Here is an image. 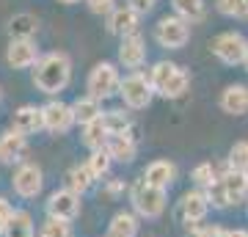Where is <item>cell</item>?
<instances>
[{
  "mask_svg": "<svg viewBox=\"0 0 248 237\" xmlns=\"http://www.w3.org/2000/svg\"><path fill=\"white\" fill-rule=\"evenodd\" d=\"M72 83V58L63 50L45 53L33 66V86L47 97H58Z\"/></svg>",
  "mask_w": 248,
  "mask_h": 237,
  "instance_id": "obj_1",
  "label": "cell"
},
{
  "mask_svg": "<svg viewBox=\"0 0 248 237\" xmlns=\"http://www.w3.org/2000/svg\"><path fill=\"white\" fill-rule=\"evenodd\" d=\"M207 199H210V207H215V210H229V207L246 204V199H248V171H234V168L223 166L218 182L207 190Z\"/></svg>",
  "mask_w": 248,
  "mask_h": 237,
  "instance_id": "obj_2",
  "label": "cell"
},
{
  "mask_svg": "<svg viewBox=\"0 0 248 237\" xmlns=\"http://www.w3.org/2000/svg\"><path fill=\"white\" fill-rule=\"evenodd\" d=\"M146 78H149L155 94L163 99H179V97H185L187 88H190V75H187V69H182L174 61H157L149 69Z\"/></svg>",
  "mask_w": 248,
  "mask_h": 237,
  "instance_id": "obj_3",
  "label": "cell"
},
{
  "mask_svg": "<svg viewBox=\"0 0 248 237\" xmlns=\"http://www.w3.org/2000/svg\"><path fill=\"white\" fill-rule=\"evenodd\" d=\"M130 204H133V212L138 218L155 221L166 212V207H169V190L155 188V185L138 179V182H133V188H130Z\"/></svg>",
  "mask_w": 248,
  "mask_h": 237,
  "instance_id": "obj_4",
  "label": "cell"
},
{
  "mask_svg": "<svg viewBox=\"0 0 248 237\" xmlns=\"http://www.w3.org/2000/svg\"><path fill=\"white\" fill-rule=\"evenodd\" d=\"M119 86H122V75H119V66L110 61H99L94 63V69L89 72L86 78V91L89 97L105 102L110 97H119Z\"/></svg>",
  "mask_w": 248,
  "mask_h": 237,
  "instance_id": "obj_5",
  "label": "cell"
},
{
  "mask_svg": "<svg viewBox=\"0 0 248 237\" xmlns=\"http://www.w3.org/2000/svg\"><path fill=\"white\" fill-rule=\"evenodd\" d=\"M119 97H122L124 108L127 111H143V108L152 105L155 99V88H152L149 78L143 72H130L122 78V86H119Z\"/></svg>",
  "mask_w": 248,
  "mask_h": 237,
  "instance_id": "obj_6",
  "label": "cell"
},
{
  "mask_svg": "<svg viewBox=\"0 0 248 237\" xmlns=\"http://www.w3.org/2000/svg\"><path fill=\"white\" fill-rule=\"evenodd\" d=\"M210 53L221 63H226V66H237V63L246 61L248 55V39L243 33H237V31H223V33H218L210 42Z\"/></svg>",
  "mask_w": 248,
  "mask_h": 237,
  "instance_id": "obj_7",
  "label": "cell"
},
{
  "mask_svg": "<svg viewBox=\"0 0 248 237\" xmlns=\"http://www.w3.org/2000/svg\"><path fill=\"white\" fill-rule=\"evenodd\" d=\"M155 42L163 50H182L190 42V22H185L177 14H166L155 25Z\"/></svg>",
  "mask_w": 248,
  "mask_h": 237,
  "instance_id": "obj_8",
  "label": "cell"
},
{
  "mask_svg": "<svg viewBox=\"0 0 248 237\" xmlns=\"http://www.w3.org/2000/svg\"><path fill=\"white\" fill-rule=\"evenodd\" d=\"M11 188H14V193L22 196V199H36V196L42 193V188H45V171L39 163H19L14 176H11Z\"/></svg>",
  "mask_w": 248,
  "mask_h": 237,
  "instance_id": "obj_9",
  "label": "cell"
},
{
  "mask_svg": "<svg viewBox=\"0 0 248 237\" xmlns=\"http://www.w3.org/2000/svg\"><path fill=\"white\" fill-rule=\"evenodd\" d=\"M47 218H58V221H75L80 215V210H83V202H80V196L75 193V190H69V188H58V190H53V193L47 196Z\"/></svg>",
  "mask_w": 248,
  "mask_h": 237,
  "instance_id": "obj_10",
  "label": "cell"
},
{
  "mask_svg": "<svg viewBox=\"0 0 248 237\" xmlns=\"http://www.w3.org/2000/svg\"><path fill=\"white\" fill-rule=\"evenodd\" d=\"M210 210H213V207H210L207 190L193 188V190H187V193L179 199V218H182V223H185L187 229L204 223V218H207V212Z\"/></svg>",
  "mask_w": 248,
  "mask_h": 237,
  "instance_id": "obj_11",
  "label": "cell"
},
{
  "mask_svg": "<svg viewBox=\"0 0 248 237\" xmlns=\"http://www.w3.org/2000/svg\"><path fill=\"white\" fill-rule=\"evenodd\" d=\"M42 122H45V130L53 132V135H63L75 127V113H72V105L61 102V99H50L47 105H42Z\"/></svg>",
  "mask_w": 248,
  "mask_h": 237,
  "instance_id": "obj_12",
  "label": "cell"
},
{
  "mask_svg": "<svg viewBox=\"0 0 248 237\" xmlns=\"http://www.w3.org/2000/svg\"><path fill=\"white\" fill-rule=\"evenodd\" d=\"M146 63V42L141 33L122 36L119 42V66L130 72H141V66Z\"/></svg>",
  "mask_w": 248,
  "mask_h": 237,
  "instance_id": "obj_13",
  "label": "cell"
},
{
  "mask_svg": "<svg viewBox=\"0 0 248 237\" xmlns=\"http://www.w3.org/2000/svg\"><path fill=\"white\" fill-rule=\"evenodd\" d=\"M39 58H42V53H39L33 39H9L6 63L11 69H31V66H36Z\"/></svg>",
  "mask_w": 248,
  "mask_h": 237,
  "instance_id": "obj_14",
  "label": "cell"
},
{
  "mask_svg": "<svg viewBox=\"0 0 248 237\" xmlns=\"http://www.w3.org/2000/svg\"><path fill=\"white\" fill-rule=\"evenodd\" d=\"M138 28H141V14L135 9H130L127 3L124 6H116L110 14H108V31L113 36H130V33H138Z\"/></svg>",
  "mask_w": 248,
  "mask_h": 237,
  "instance_id": "obj_15",
  "label": "cell"
},
{
  "mask_svg": "<svg viewBox=\"0 0 248 237\" xmlns=\"http://www.w3.org/2000/svg\"><path fill=\"white\" fill-rule=\"evenodd\" d=\"M28 155V138L14 130H6L0 135V163L3 166H19L25 163Z\"/></svg>",
  "mask_w": 248,
  "mask_h": 237,
  "instance_id": "obj_16",
  "label": "cell"
},
{
  "mask_svg": "<svg viewBox=\"0 0 248 237\" xmlns=\"http://www.w3.org/2000/svg\"><path fill=\"white\" fill-rule=\"evenodd\" d=\"M11 130L19 132V135H36L39 130H45V122H42V108L39 105H19L11 116Z\"/></svg>",
  "mask_w": 248,
  "mask_h": 237,
  "instance_id": "obj_17",
  "label": "cell"
},
{
  "mask_svg": "<svg viewBox=\"0 0 248 237\" xmlns=\"http://www.w3.org/2000/svg\"><path fill=\"white\" fill-rule=\"evenodd\" d=\"M179 176V168L177 163H171V160H152L149 166L143 168V182L155 185V188H163V190H169L171 185L177 182Z\"/></svg>",
  "mask_w": 248,
  "mask_h": 237,
  "instance_id": "obj_18",
  "label": "cell"
},
{
  "mask_svg": "<svg viewBox=\"0 0 248 237\" xmlns=\"http://www.w3.org/2000/svg\"><path fill=\"white\" fill-rule=\"evenodd\" d=\"M218 105L226 116H246L248 113V86L246 83H232L221 91Z\"/></svg>",
  "mask_w": 248,
  "mask_h": 237,
  "instance_id": "obj_19",
  "label": "cell"
},
{
  "mask_svg": "<svg viewBox=\"0 0 248 237\" xmlns=\"http://www.w3.org/2000/svg\"><path fill=\"white\" fill-rule=\"evenodd\" d=\"M105 152L113 163H133L138 158V138L135 135H110Z\"/></svg>",
  "mask_w": 248,
  "mask_h": 237,
  "instance_id": "obj_20",
  "label": "cell"
},
{
  "mask_svg": "<svg viewBox=\"0 0 248 237\" xmlns=\"http://www.w3.org/2000/svg\"><path fill=\"white\" fill-rule=\"evenodd\" d=\"M6 31H9V39H33L39 33V17L31 11H19L9 19Z\"/></svg>",
  "mask_w": 248,
  "mask_h": 237,
  "instance_id": "obj_21",
  "label": "cell"
},
{
  "mask_svg": "<svg viewBox=\"0 0 248 237\" xmlns=\"http://www.w3.org/2000/svg\"><path fill=\"white\" fill-rule=\"evenodd\" d=\"M72 113H75V124H91V122H97V119H102V102L99 99H94V97H78L75 102H72Z\"/></svg>",
  "mask_w": 248,
  "mask_h": 237,
  "instance_id": "obj_22",
  "label": "cell"
},
{
  "mask_svg": "<svg viewBox=\"0 0 248 237\" xmlns=\"http://www.w3.org/2000/svg\"><path fill=\"white\" fill-rule=\"evenodd\" d=\"M138 226H141L138 223V215L130 210H122L110 218L105 237H138Z\"/></svg>",
  "mask_w": 248,
  "mask_h": 237,
  "instance_id": "obj_23",
  "label": "cell"
},
{
  "mask_svg": "<svg viewBox=\"0 0 248 237\" xmlns=\"http://www.w3.org/2000/svg\"><path fill=\"white\" fill-rule=\"evenodd\" d=\"M102 119H105V124H108V130H110V135H135L133 116L127 113L124 108L105 111V113H102ZM135 138H138V135H135Z\"/></svg>",
  "mask_w": 248,
  "mask_h": 237,
  "instance_id": "obj_24",
  "label": "cell"
},
{
  "mask_svg": "<svg viewBox=\"0 0 248 237\" xmlns=\"http://www.w3.org/2000/svg\"><path fill=\"white\" fill-rule=\"evenodd\" d=\"M94 182H97V179H94V174L89 171V166H86V163H83V166L78 163V166H72L69 171H66V188H69V190H75L78 196L89 193L91 188H94Z\"/></svg>",
  "mask_w": 248,
  "mask_h": 237,
  "instance_id": "obj_25",
  "label": "cell"
},
{
  "mask_svg": "<svg viewBox=\"0 0 248 237\" xmlns=\"http://www.w3.org/2000/svg\"><path fill=\"white\" fill-rule=\"evenodd\" d=\"M108 138H110V130H108L105 119H97V122H91V124H86V127H83V143H86L91 152L105 149Z\"/></svg>",
  "mask_w": 248,
  "mask_h": 237,
  "instance_id": "obj_26",
  "label": "cell"
},
{
  "mask_svg": "<svg viewBox=\"0 0 248 237\" xmlns=\"http://www.w3.org/2000/svg\"><path fill=\"white\" fill-rule=\"evenodd\" d=\"M171 9L177 17H182L185 22H202L207 14V3L204 0H171Z\"/></svg>",
  "mask_w": 248,
  "mask_h": 237,
  "instance_id": "obj_27",
  "label": "cell"
},
{
  "mask_svg": "<svg viewBox=\"0 0 248 237\" xmlns=\"http://www.w3.org/2000/svg\"><path fill=\"white\" fill-rule=\"evenodd\" d=\"M0 235L3 237H33V218H31V212L17 210Z\"/></svg>",
  "mask_w": 248,
  "mask_h": 237,
  "instance_id": "obj_28",
  "label": "cell"
},
{
  "mask_svg": "<svg viewBox=\"0 0 248 237\" xmlns=\"http://www.w3.org/2000/svg\"><path fill=\"white\" fill-rule=\"evenodd\" d=\"M221 171H223V168H218L215 163H210V160H204V163H199V166L193 168L190 179H193V185L199 188V190H210V188L218 182Z\"/></svg>",
  "mask_w": 248,
  "mask_h": 237,
  "instance_id": "obj_29",
  "label": "cell"
},
{
  "mask_svg": "<svg viewBox=\"0 0 248 237\" xmlns=\"http://www.w3.org/2000/svg\"><path fill=\"white\" fill-rule=\"evenodd\" d=\"M86 166H89V171L94 174V179H102V176L110 174V166H113V160H110V155H108L105 149H97V152H91V155H89Z\"/></svg>",
  "mask_w": 248,
  "mask_h": 237,
  "instance_id": "obj_30",
  "label": "cell"
},
{
  "mask_svg": "<svg viewBox=\"0 0 248 237\" xmlns=\"http://www.w3.org/2000/svg\"><path fill=\"white\" fill-rule=\"evenodd\" d=\"M226 168L234 171H248V141H234L229 155H226Z\"/></svg>",
  "mask_w": 248,
  "mask_h": 237,
  "instance_id": "obj_31",
  "label": "cell"
},
{
  "mask_svg": "<svg viewBox=\"0 0 248 237\" xmlns=\"http://www.w3.org/2000/svg\"><path fill=\"white\" fill-rule=\"evenodd\" d=\"M215 9L223 17L232 19H248V0H215Z\"/></svg>",
  "mask_w": 248,
  "mask_h": 237,
  "instance_id": "obj_32",
  "label": "cell"
},
{
  "mask_svg": "<svg viewBox=\"0 0 248 237\" xmlns=\"http://www.w3.org/2000/svg\"><path fill=\"white\" fill-rule=\"evenodd\" d=\"M39 237H72V223L58 218H47L39 229Z\"/></svg>",
  "mask_w": 248,
  "mask_h": 237,
  "instance_id": "obj_33",
  "label": "cell"
},
{
  "mask_svg": "<svg viewBox=\"0 0 248 237\" xmlns=\"http://www.w3.org/2000/svg\"><path fill=\"white\" fill-rule=\"evenodd\" d=\"M190 237H229V232L223 226H207V223H199V226L190 229Z\"/></svg>",
  "mask_w": 248,
  "mask_h": 237,
  "instance_id": "obj_34",
  "label": "cell"
},
{
  "mask_svg": "<svg viewBox=\"0 0 248 237\" xmlns=\"http://www.w3.org/2000/svg\"><path fill=\"white\" fill-rule=\"evenodd\" d=\"M86 6H89L91 14H97V17H108V14L116 9V0H86Z\"/></svg>",
  "mask_w": 248,
  "mask_h": 237,
  "instance_id": "obj_35",
  "label": "cell"
},
{
  "mask_svg": "<svg viewBox=\"0 0 248 237\" xmlns=\"http://www.w3.org/2000/svg\"><path fill=\"white\" fill-rule=\"evenodd\" d=\"M124 190H127V182L124 179H108L105 188H102V193L108 199H119V196H124Z\"/></svg>",
  "mask_w": 248,
  "mask_h": 237,
  "instance_id": "obj_36",
  "label": "cell"
},
{
  "mask_svg": "<svg viewBox=\"0 0 248 237\" xmlns=\"http://www.w3.org/2000/svg\"><path fill=\"white\" fill-rule=\"evenodd\" d=\"M14 207H11V202L9 199H3V196H0V232H3V229H6V223H9L11 221V215H14Z\"/></svg>",
  "mask_w": 248,
  "mask_h": 237,
  "instance_id": "obj_37",
  "label": "cell"
},
{
  "mask_svg": "<svg viewBox=\"0 0 248 237\" xmlns=\"http://www.w3.org/2000/svg\"><path fill=\"white\" fill-rule=\"evenodd\" d=\"M155 3H157V0H127V6H130V9H135L138 11V14H149L152 9H155Z\"/></svg>",
  "mask_w": 248,
  "mask_h": 237,
  "instance_id": "obj_38",
  "label": "cell"
},
{
  "mask_svg": "<svg viewBox=\"0 0 248 237\" xmlns=\"http://www.w3.org/2000/svg\"><path fill=\"white\" fill-rule=\"evenodd\" d=\"M229 237H248V229H232Z\"/></svg>",
  "mask_w": 248,
  "mask_h": 237,
  "instance_id": "obj_39",
  "label": "cell"
},
{
  "mask_svg": "<svg viewBox=\"0 0 248 237\" xmlns=\"http://www.w3.org/2000/svg\"><path fill=\"white\" fill-rule=\"evenodd\" d=\"M58 3H63V6H75V3H80V0H58Z\"/></svg>",
  "mask_w": 248,
  "mask_h": 237,
  "instance_id": "obj_40",
  "label": "cell"
},
{
  "mask_svg": "<svg viewBox=\"0 0 248 237\" xmlns=\"http://www.w3.org/2000/svg\"><path fill=\"white\" fill-rule=\"evenodd\" d=\"M243 66H246V72H248V55H246V61H243Z\"/></svg>",
  "mask_w": 248,
  "mask_h": 237,
  "instance_id": "obj_41",
  "label": "cell"
},
{
  "mask_svg": "<svg viewBox=\"0 0 248 237\" xmlns=\"http://www.w3.org/2000/svg\"><path fill=\"white\" fill-rule=\"evenodd\" d=\"M246 212H248V199H246Z\"/></svg>",
  "mask_w": 248,
  "mask_h": 237,
  "instance_id": "obj_42",
  "label": "cell"
},
{
  "mask_svg": "<svg viewBox=\"0 0 248 237\" xmlns=\"http://www.w3.org/2000/svg\"><path fill=\"white\" fill-rule=\"evenodd\" d=\"M0 102H3V91H0Z\"/></svg>",
  "mask_w": 248,
  "mask_h": 237,
  "instance_id": "obj_43",
  "label": "cell"
}]
</instances>
